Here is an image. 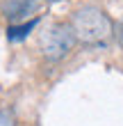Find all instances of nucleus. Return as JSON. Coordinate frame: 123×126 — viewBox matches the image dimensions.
Returning <instances> with one entry per match:
<instances>
[{
  "mask_svg": "<svg viewBox=\"0 0 123 126\" xmlns=\"http://www.w3.org/2000/svg\"><path fill=\"white\" fill-rule=\"evenodd\" d=\"M75 37L89 46H103L112 34V21L96 7H82L73 14L71 21Z\"/></svg>",
  "mask_w": 123,
  "mask_h": 126,
  "instance_id": "f257e3e1",
  "label": "nucleus"
},
{
  "mask_svg": "<svg viewBox=\"0 0 123 126\" xmlns=\"http://www.w3.org/2000/svg\"><path fill=\"white\" fill-rule=\"evenodd\" d=\"M75 41H78V37L73 32V28L66 25V23L50 25L39 37V46L43 50V55L50 57V60H62V57L75 46Z\"/></svg>",
  "mask_w": 123,
  "mask_h": 126,
  "instance_id": "f03ea898",
  "label": "nucleus"
},
{
  "mask_svg": "<svg viewBox=\"0 0 123 126\" xmlns=\"http://www.w3.org/2000/svg\"><path fill=\"white\" fill-rule=\"evenodd\" d=\"M37 9V0H2V14L9 21H21Z\"/></svg>",
  "mask_w": 123,
  "mask_h": 126,
  "instance_id": "7ed1b4c3",
  "label": "nucleus"
},
{
  "mask_svg": "<svg viewBox=\"0 0 123 126\" xmlns=\"http://www.w3.org/2000/svg\"><path fill=\"white\" fill-rule=\"evenodd\" d=\"M34 25H37V18L27 21V23H23V25H9V30H7V39H9V41H21V39H25L27 32H32Z\"/></svg>",
  "mask_w": 123,
  "mask_h": 126,
  "instance_id": "20e7f679",
  "label": "nucleus"
},
{
  "mask_svg": "<svg viewBox=\"0 0 123 126\" xmlns=\"http://www.w3.org/2000/svg\"><path fill=\"white\" fill-rule=\"evenodd\" d=\"M119 41L123 44V21H121V23H119Z\"/></svg>",
  "mask_w": 123,
  "mask_h": 126,
  "instance_id": "39448f33",
  "label": "nucleus"
}]
</instances>
